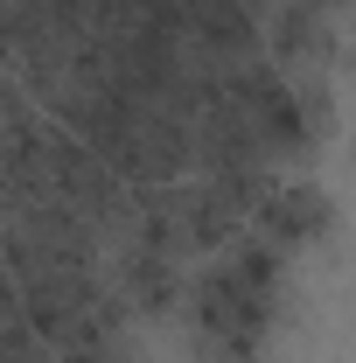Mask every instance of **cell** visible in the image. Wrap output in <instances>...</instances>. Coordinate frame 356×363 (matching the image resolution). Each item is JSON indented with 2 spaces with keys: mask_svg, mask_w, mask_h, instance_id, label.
Wrapping results in <instances>:
<instances>
[{
  "mask_svg": "<svg viewBox=\"0 0 356 363\" xmlns=\"http://www.w3.org/2000/svg\"><path fill=\"white\" fill-rule=\"evenodd\" d=\"M245 7H252V14H266V7H272V0H245Z\"/></svg>",
  "mask_w": 356,
  "mask_h": 363,
  "instance_id": "6",
  "label": "cell"
},
{
  "mask_svg": "<svg viewBox=\"0 0 356 363\" xmlns=\"http://www.w3.org/2000/svg\"><path fill=\"white\" fill-rule=\"evenodd\" d=\"M252 238H266L272 252H301V245H328L335 238V203L321 182H272L252 210Z\"/></svg>",
  "mask_w": 356,
  "mask_h": 363,
  "instance_id": "2",
  "label": "cell"
},
{
  "mask_svg": "<svg viewBox=\"0 0 356 363\" xmlns=\"http://www.w3.org/2000/svg\"><path fill=\"white\" fill-rule=\"evenodd\" d=\"M301 7H314V14H328V21H335V14H343L350 0H301Z\"/></svg>",
  "mask_w": 356,
  "mask_h": 363,
  "instance_id": "5",
  "label": "cell"
},
{
  "mask_svg": "<svg viewBox=\"0 0 356 363\" xmlns=\"http://www.w3.org/2000/svg\"><path fill=\"white\" fill-rule=\"evenodd\" d=\"M279 294H287V252H272L266 238H230L217 266L182 279V308L210 363H259L266 335L279 321Z\"/></svg>",
  "mask_w": 356,
  "mask_h": 363,
  "instance_id": "1",
  "label": "cell"
},
{
  "mask_svg": "<svg viewBox=\"0 0 356 363\" xmlns=\"http://www.w3.org/2000/svg\"><path fill=\"white\" fill-rule=\"evenodd\" d=\"M56 363H126L119 342H91V350H56Z\"/></svg>",
  "mask_w": 356,
  "mask_h": 363,
  "instance_id": "4",
  "label": "cell"
},
{
  "mask_svg": "<svg viewBox=\"0 0 356 363\" xmlns=\"http://www.w3.org/2000/svg\"><path fill=\"white\" fill-rule=\"evenodd\" d=\"M0 363H49V342L28 328V315L0 321Z\"/></svg>",
  "mask_w": 356,
  "mask_h": 363,
  "instance_id": "3",
  "label": "cell"
}]
</instances>
